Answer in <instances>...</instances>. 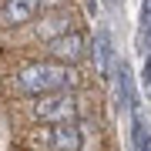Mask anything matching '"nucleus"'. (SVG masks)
Wrapping results in <instances>:
<instances>
[{"label": "nucleus", "instance_id": "obj_1", "mask_svg": "<svg viewBox=\"0 0 151 151\" xmlns=\"http://www.w3.org/2000/svg\"><path fill=\"white\" fill-rule=\"evenodd\" d=\"M77 84V74L70 70V64L60 60H34V64L20 67L14 77V87L24 94H50V91H70Z\"/></svg>", "mask_w": 151, "mask_h": 151}, {"label": "nucleus", "instance_id": "obj_2", "mask_svg": "<svg viewBox=\"0 0 151 151\" xmlns=\"http://www.w3.org/2000/svg\"><path fill=\"white\" fill-rule=\"evenodd\" d=\"M77 97L70 91H50V94H37L30 108V118L40 124H60V121H77Z\"/></svg>", "mask_w": 151, "mask_h": 151}, {"label": "nucleus", "instance_id": "obj_3", "mask_svg": "<svg viewBox=\"0 0 151 151\" xmlns=\"http://www.w3.org/2000/svg\"><path fill=\"white\" fill-rule=\"evenodd\" d=\"M30 145L40 148V151H81L84 148V131H81L77 121H60V124L44 128L40 134H34Z\"/></svg>", "mask_w": 151, "mask_h": 151}, {"label": "nucleus", "instance_id": "obj_4", "mask_svg": "<svg viewBox=\"0 0 151 151\" xmlns=\"http://www.w3.org/2000/svg\"><path fill=\"white\" fill-rule=\"evenodd\" d=\"M84 50H87V37L81 30H74V27L67 34H60V37H54V40H47L50 60H60V64H77L84 57Z\"/></svg>", "mask_w": 151, "mask_h": 151}, {"label": "nucleus", "instance_id": "obj_5", "mask_svg": "<svg viewBox=\"0 0 151 151\" xmlns=\"http://www.w3.org/2000/svg\"><path fill=\"white\" fill-rule=\"evenodd\" d=\"M40 4L37 0H4L0 4V24L4 27H24L37 17Z\"/></svg>", "mask_w": 151, "mask_h": 151}, {"label": "nucleus", "instance_id": "obj_6", "mask_svg": "<svg viewBox=\"0 0 151 151\" xmlns=\"http://www.w3.org/2000/svg\"><path fill=\"white\" fill-rule=\"evenodd\" d=\"M70 30V14H64L57 7V10H50L44 20H37V37L47 44V40H54V37H60V34H67Z\"/></svg>", "mask_w": 151, "mask_h": 151}, {"label": "nucleus", "instance_id": "obj_7", "mask_svg": "<svg viewBox=\"0 0 151 151\" xmlns=\"http://www.w3.org/2000/svg\"><path fill=\"white\" fill-rule=\"evenodd\" d=\"M94 60H97V74L108 77V70H111V37H108V30H97V37H94Z\"/></svg>", "mask_w": 151, "mask_h": 151}, {"label": "nucleus", "instance_id": "obj_8", "mask_svg": "<svg viewBox=\"0 0 151 151\" xmlns=\"http://www.w3.org/2000/svg\"><path fill=\"white\" fill-rule=\"evenodd\" d=\"M118 97L124 108H134V87H131V74H128V64L118 67Z\"/></svg>", "mask_w": 151, "mask_h": 151}, {"label": "nucleus", "instance_id": "obj_9", "mask_svg": "<svg viewBox=\"0 0 151 151\" xmlns=\"http://www.w3.org/2000/svg\"><path fill=\"white\" fill-rule=\"evenodd\" d=\"M134 145H138V151H151V138L145 134V131H141V121H134Z\"/></svg>", "mask_w": 151, "mask_h": 151}, {"label": "nucleus", "instance_id": "obj_10", "mask_svg": "<svg viewBox=\"0 0 151 151\" xmlns=\"http://www.w3.org/2000/svg\"><path fill=\"white\" fill-rule=\"evenodd\" d=\"M40 4V10H57V7H64L67 0H37Z\"/></svg>", "mask_w": 151, "mask_h": 151}, {"label": "nucleus", "instance_id": "obj_11", "mask_svg": "<svg viewBox=\"0 0 151 151\" xmlns=\"http://www.w3.org/2000/svg\"><path fill=\"white\" fill-rule=\"evenodd\" d=\"M145 81L151 84V60H148V64H145Z\"/></svg>", "mask_w": 151, "mask_h": 151}]
</instances>
